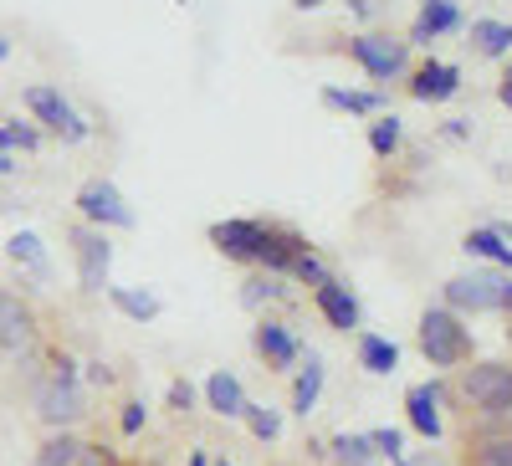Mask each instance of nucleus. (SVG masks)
Here are the masks:
<instances>
[{"label":"nucleus","mask_w":512,"mask_h":466,"mask_svg":"<svg viewBox=\"0 0 512 466\" xmlns=\"http://www.w3.org/2000/svg\"><path fill=\"white\" fill-rule=\"evenodd\" d=\"M216 466H231V461H216Z\"/></svg>","instance_id":"obj_46"},{"label":"nucleus","mask_w":512,"mask_h":466,"mask_svg":"<svg viewBox=\"0 0 512 466\" xmlns=\"http://www.w3.org/2000/svg\"><path fill=\"white\" fill-rule=\"evenodd\" d=\"M88 415V390H82V364L72 354H57L47 374L36 379V420L47 431H72Z\"/></svg>","instance_id":"obj_1"},{"label":"nucleus","mask_w":512,"mask_h":466,"mask_svg":"<svg viewBox=\"0 0 512 466\" xmlns=\"http://www.w3.org/2000/svg\"><path fill=\"white\" fill-rule=\"evenodd\" d=\"M0 154H11V139H6V129H0Z\"/></svg>","instance_id":"obj_44"},{"label":"nucleus","mask_w":512,"mask_h":466,"mask_svg":"<svg viewBox=\"0 0 512 466\" xmlns=\"http://www.w3.org/2000/svg\"><path fill=\"white\" fill-rule=\"evenodd\" d=\"M287 277H297V282H308V287H323V282H328L333 272L323 267V257H313V251H303V257L292 262V272H287Z\"/></svg>","instance_id":"obj_32"},{"label":"nucleus","mask_w":512,"mask_h":466,"mask_svg":"<svg viewBox=\"0 0 512 466\" xmlns=\"http://www.w3.org/2000/svg\"><path fill=\"white\" fill-rule=\"evenodd\" d=\"M251 349H256V359H262L267 369H277V374H292L297 364H303V344H297V333L282 323V318H262L251 328Z\"/></svg>","instance_id":"obj_9"},{"label":"nucleus","mask_w":512,"mask_h":466,"mask_svg":"<svg viewBox=\"0 0 512 466\" xmlns=\"http://www.w3.org/2000/svg\"><path fill=\"white\" fill-rule=\"evenodd\" d=\"M323 103L338 113H354V118L379 113V93H364V88H323Z\"/></svg>","instance_id":"obj_27"},{"label":"nucleus","mask_w":512,"mask_h":466,"mask_svg":"<svg viewBox=\"0 0 512 466\" xmlns=\"http://www.w3.org/2000/svg\"><path fill=\"white\" fill-rule=\"evenodd\" d=\"M77 466H118V456L108 446H82L77 451Z\"/></svg>","instance_id":"obj_36"},{"label":"nucleus","mask_w":512,"mask_h":466,"mask_svg":"<svg viewBox=\"0 0 512 466\" xmlns=\"http://www.w3.org/2000/svg\"><path fill=\"white\" fill-rule=\"evenodd\" d=\"M313 308H318L323 323L338 328V333H359V323H364L359 292H354L349 282H338V277H328L323 287H313Z\"/></svg>","instance_id":"obj_11"},{"label":"nucleus","mask_w":512,"mask_h":466,"mask_svg":"<svg viewBox=\"0 0 512 466\" xmlns=\"http://www.w3.org/2000/svg\"><path fill=\"white\" fill-rule=\"evenodd\" d=\"M144 426H149V405H144V400H128V405L118 410V431H123V436H139Z\"/></svg>","instance_id":"obj_33"},{"label":"nucleus","mask_w":512,"mask_h":466,"mask_svg":"<svg viewBox=\"0 0 512 466\" xmlns=\"http://www.w3.org/2000/svg\"><path fill=\"white\" fill-rule=\"evenodd\" d=\"M0 129H6V139H11V154H16V149H21V154H36V149H41V129H36V123L6 118Z\"/></svg>","instance_id":"obj_31"},{"label":"nucleus","mask_w":512,"mask_h":466,"mask_svg":"<svg viewBox=\"0 0 512 466\" xmlns=\"http://www.w3.org/2000/svg\"><path fill=\"white\" fill-rule=\"evenodd\" d=\"M185 466H210V456H205V451H190V461H185Z\"/></svg>","instance_id":"obj_42"},{"label":"nucleus","mask_w":512,"mask_h":466,"mask_svg":"<svg viewBox=\"0 0 512 466\" xmlns=\"http://www.w3.org/2000/svg\"><path fill=\"white\" fill-rule=\"evenodd\" d=\"M497 313H512V272L502 277V303H497Z\"/></svg>","instance_id":"obj_40"},{"label":"nucleus","mask_w":512,"mask_h":466,"mask_svg":"<svg viewBox=\"0 0 512 466\" xmlns=\"http://www.w3.org/2000/svg\"><path fill=\"white\" fill-rule=\"evenodd\" d=\"M241 420H246V431L262 441V446H272V441L282 436V410H272V405H251V400H246V415H241Z\"/></svg>","instance_id":"obj_29"},{"label":"nucleus","mask_w":512,"mask_h":466,"mask_svg":"<svg viewBox=\"0 0 512 466\" xmlns=\"http://www.w3.org/2000/svg\"><path fill=\"white\" fill-rule=\"evenodd\" d=\"M262 231H267V221H246V216H231V221H216V226H210L205 236H210V246H216L226 262L256 267V251H262Z\"/></svg>","instance_id":"obj_10"},{"label":"nucleus","mask_w":512,"mask_h":466,"mask_svg":"<svg viewBox=\"0 0 512 466\" xmlns=\"http://www.w3.org/2000/svg\"><path fill=\"white\" fill-rule=\"evenodd\" d=\"M507 338H512V313H507Z\"/></svg>","instance_id":"obj_45"},{"label":"nucleus","mask_w":512,"mask_h":466,"mask_svg":"<svg viewBox=\"0 0 512 466\" xmlns=\"http://www.w3.org/2000/svg\"><path fill=\"white\" fill-rule=\"evenodd\" d=\"M497 98H502V103H507V108H512V72H507V77H502V82H497Z\"/></svg>","instance_id":"obj_41"},{"label":"nucleus","mask_w":512,"mask_h":466,"mask_svg":"<svg viewBox=\"0 0 512 466\" xmlns=\"http://www.w3.org/2000/svg\"><path fill=\"white\" fill-rule=\"evenodd\" d=\"M11 57V36H0V62H6Z\"/></svg>","instance_id":"obj_43"},{"label":"nucleus","mask_w":512,"mask_h":466,"mask_svg":"<svg viewBox=\"0 0 512 466\" xmlns=\"http://www.w3.org/2000/svg\"><path fill=\"white\" fill-rule=\"evenodd\" d=\"M446 139H472V118H451L446 123Z\"/></svg>","instance_id":"obj_39"},{"label":"nucleus","mask_w":512,"mask_h":466,"mask_svg":"<svg viewBox=\"0 0 512 466\" xmlns=\"http://www.w3.org/2000/svg\"><path fill=\"white\" fill-rule=\"evenodd\" d=\"M456 26H461V6H456V0H420V16H415V26H410V41L431 47L436 36H446V31H456Z\"/></svg>","instance_id":"obj_17"},{"label":"nucleus","mask_w":512,"mask_h":466,"mask_svg":"<svg viewBox=\"0 0 512 466\" xmlns=\"http://www.w3.org/2000/svg\"><path fill=\"white\" fill-rule=\"evenodd\" d=\"M502 277L507 272H497V267H472V272H456L451 282H446V303L441 308H451L456 318L461 313H497V303H502Z\"/></svg>","instance_id":"obj_7"},{"label":"nucleus","mask_w":512,"mask_h":466,"mask_svg":"<svg viewBox=\"0 0 512 466\" xmlns=\"http://www.w3.org/2000/svg\"><path fill=\"white\" fill-rule=\"evenodd\" d=\"M72 205H77L82 226H98V231H134V205H128L123 190H118L113 180H103V175L82 180Z\"/></svg>","instance_id":"obj_4"},{"label":"nucleus","mask_w":512,"mask_h":466,"mask_svg":"<svg viewBox=\"0 0 512 466\" xmlns=\"http://www.w3.org/2000/svg\"><path fill=\"white\" fill-rule=\"evenodd\" d=\"M77 451H82V441L72 431H52L41 441V451L31 456V466H77Z\"/></svg>","instance_id":"obj_24"},{"label":"nucleus","mask_w":512,"mask_h":466,"mask_svg":"<svg viewBox=\"0 0 512 466\" xmlns=\"http://www.w3.org/2000/svg\"><path fill=\"white\" fill-rule=\"evenodd\" d=\"M308 251V241L297 236L292 226H267L262 231V251H256V267L262 272H272V277H287L292 272V262Z\"/></svg>","instance_id":"obj_14"},{"label":"nucleus","mask_w":512,"mask_h":466,"mask_svg":"<svg viewBox=\"0 0 512 466\" xmlns=\"http://www.w3.org/2000/svg\"><path fill=\"white\" fill-rule=\"evenodd\" d=\"M328 446H333L338 466H379V456H374L369 436H359V431H338V436H333Z\"/></svg>","instance_id":"obj_25"},{"label":"nucleus","mask_w":512,"mask_h":466,"mask_svg":"<svg viewBox=\"0 0 512 466\" xmlns=\"http://www.w3.org/2000/svg\"><path fill=\"white\" fill-rule=\"evenodd\" d=\"M205 410L221 415V420H241L246 415V390H241V379L231 369H216L205 379Z\"/></svg>","instance_id":"obj_16"},{"label":"nucleus","mask_w":512,"mask_h":466,"mask_svg":"<svg viewBox=\"0 0 512 466\" xmlns=\"http://www.w3.org/2000/svg\"><path fill=\"white\" fill-rule=\"evenodd\" d=\"M21 103H26V113L41 123L47 134H57L62 144H88L93 139V123L82 118L67 98H62V88H47V82H31V88L21 93Z\"/></svg>","instance_id":"obj_3"},{"label":"nucleus","mask_w":512,"mask_h":466,"mask_svg":"<svg viewBox=\"0 0 512 466\" xmlns=\"http://www.w3.org/2000/svg\"><path fill=\"white\" fill-rule=\"evenodd\" d=\"M477 466H512V441H487L477 451Z\"/></svg>","instance_id":"obj_35"},{"label":"nucleus","mask_w":512,"mask_h":466,"mask_svg":"<svg viewBox=\"0 0 512 466\" xmlns=\"http://www.w3.org/2000/svg\"><path fill=\"white\" fill-rule=\"evenodd\" d=\"M67 241H72V262H77V287L88 292V298L108 292V272H113V241H108V231L77 221L67 231Z\"/></svg>","instance_id":"obj_6"},{"label":"nucleus","mask_w":512,"mask_h":466,"mask_svg":"<svg viewBox=\"0 0 512 466\" xmlns=\"http://www.w3.org/2000/svg\"><path fill=\"white\" fill-rule=\"evenodd\" d=\"M323 379H328L323 359L308 354L303 369H297V379H292V415H303V420H308V415L318 410V400H323Z\"/></svg>","instance_id":"obj_19"},{"label":"nucleus","mask_w":512,"mask_h":466,"mask_svg":"<svg viewBox=\"0 0 512 466\" xmlns=\"http://www.w3.org/2000/svg\"><path fill=\"white\" fill-rule=\"evenodd\" d=\"M369 446H374V456H379V461H395V466H405V436H400L395 426H379V431H369Z\"/></svg>","instance_id":"obj_30"},{"label":"nucleus","mask_w":512,"mask_h":466,"mask_svg":"<svg viewBox=\"0 0 512 466\" xmlns=\"http://www.w3.org/2000/svg\"><path fill=\"white\" fill-rule=\"evenodd\" d=\"M36 344V313L31 303H21L16 292L0 287V349L6 354H31Z\"/></svg>","instance_id":"obj_12"},{"label":"nucleus","mask_w":512,"mask_h":466,"mask_svg":"<svg viewBox=\"0 0 512 466\" xmlns=\"http://www.w3.org/2000/svg\"><path fill=\"white\" fill-rule=\"evenodd\" d=\"M277 298H287V287H282V277H272V272H251L246 282H241V308H262V303H277Z\"/></svg>","instance_id":"obj_26"},{"label":"nucleus","mask_w":512,"mask_h":466,"mask_svg":"<svg viewBox=\"0 0 512 466\" xmlns=\"http://www.w3.org/2000/svg\"><path fill=\"white\" fill-rule=\"evenodd\" d=\"M456 93H461V67H451V62H425L415 72V82H410L415 103H446Z\"/></svg>","instance_id":"obj_15"},{"label":"nucleus","mask_w":512,"mask_h":466,"mask_svg":"<svg viewBox=\"0 0 512 466\" xmlns=\"http://www.w3.org/2000/svg\"><path fill=\"white\" fill-rule=\"evenodd\" d=\"M108 303H113L123 318H134V323H154V318L164 313V303H159L154 287H113V282H108Z\"/></svg>","instance_id":"obj_21"},{"label":"nucleus","mask_w":512,"mask_h":466,"mask_svg":"<svg viewBox=\"0 0 512 466\" xmlns=\"http://www.w3.org/2000/svg\"><path fill=\"white\" fill-rule=\"evenodd\" d=\"M354 354H359V369L374 374V379L400 369V344H395V338H384V333H359V349Z\"/></svg>","instance_id":"obj_20"},{"label":"nucleus","mask_w":512,"mask_h":466,"mask_svg":"<svg viewBox=\"0 0 512 466\" xmlns=\"http://www.w3.org/2000/svg\"><path fill=\"white\" fill-rule=\"evenodd\" d=\"M349 57H354L374 82H390V77H400L405 62H410V41H395V36H384V31H364V36L349 41Z\"/></svg>","instance_id":"obj_8"},{"label":"nucleus","mask_w":512,"mask_h":466,"mask_svg":"<svg viewBox=\"0 0 512 466\" xmlns=\"http://www.w3.org/2000/svg\"><path fill=\"white\" fill-rule=\"evenodd\" d=\"M82 379H88V385H113V369L103 359H93V364H82Z\"/></svg>","instance_id":"obj_37"},{"label":"nucleus","mask_w":512,"mask_h":466,"mask_svg":"<svg viewBox=\"0 0 512 466\" xmlns=\"http://www.w3.org/2000/svg\"><path fill=\"white\" fill-rule=\"evenodd\" d=\"M461 395H466V405L482 410L487 420L512 415V364H502V359L472 364V369L461 374Z\"/></svg>","instance_id":"obj_5"},{"label":"nucleus","mask_w":512,"mask_h":466,"mask_svg":"<svg viewBox=\"0 0 512 466\" xmlns=\"http://www.w3.org/2000/svg\"><path fill=\"white\" fill-rule=\"evenodd\" d=\"M297 11H318V6H333V0H292ZM349 6L359 11V16H369V0H349Z\"/></svg>","instance_id":"obj_38"},{"label":"nucleus","mask_w":512,"mask_h":466,"mask_svg":"<svg viewBox=\"0 0 512 466\" xmlns=\"http://www.w3.org/2000/svg\"><path fill=\"white\" fill-rule=\"evenodd\" d=\"M6 257H11L26 277L52 282V251H47V241H41L36 231H16V236L6 241Z\"/></svg>","instance_id":"obj_18"},{"label":"nucleus","mask_w":512,"mask_h":466,"mask_svg":"<svg viewBox=\"0 0 512 466\" xmlns=\"http://www.w3.org/2000/svg\"><path fill=\"white\" fill-rule=\"evenodd\" d=\"M405 420L420 441H441L446 420H441V385H410L405 390Z\"/></svg>","instance_id":"obj_13"},{"label":"nucleus","mask_w":512,"mask_h":466,"mask_svg":"<svg viewBox=\"0 0 512 466\" xmlns=\"http://www.w3.org/2000/svg\"><path fill=\"white\" fill-rule=\"evenodd\" d=\"M400 144H405V123H400L395 113H384V118L369 123V149H374L379 159H390Z\"/></svg>","instance_id":"obj_28"},{"label":"nucleus","mask_w":512,"mask_h":466,"mask_svg":"<svg viewBox=\"0 0 512 466\" xmlns=\"http://www.w3.org/2000/svg\"><path fill=\"white\" fill-rule=\"evenodd\" d=\"M420 354L431 369H456L472 359V328L451 308H425L420 313Z\"/></svg>","instance_id":"obj_2"},{"label":"nucleus","mask_w":512,"mask_h":466,"mask_svg":"<svg viewBox=\"0 0 512 466\" xmlns=\"http://www.w3.org/2000/svg\"><path fill=\"white\" fill-rule=\"evenodd\" d=\"M472 47L482 52V57H507L512 52V36H507V21H492V16H482V21H472Z\"/></svg>","instance_id":"obj_23"},{"label":"nucleus","mask_w":512,"mask_h":466,"mask_svg":"<svg viewBox=\"0 0 512 466\" xmlns=\"http://www.w3.org/2000/svg\"><path fill=\"white\" fill-rule=\"evenodd\" d=\"M164 400H169V410H175V415H190L195 410V385H190V379H175Z\"/></svg>","instance_id":"obj_34"},{"label":"nucleus","mask_w":512,"mask_h":466,"mask_svg":"<svg viewBox=\"0 0 512 466\" xmlns=\"http://www.w3.org/2000/svg\"><path fill=\"white\" fill-rule=\"evenodd\" d=\"M461 251H466V257H482V262H487V267H497V272H512V241H502L492 226L466 231Z\"/></svg>","instance_id":"obj_22"}]
</instances>
